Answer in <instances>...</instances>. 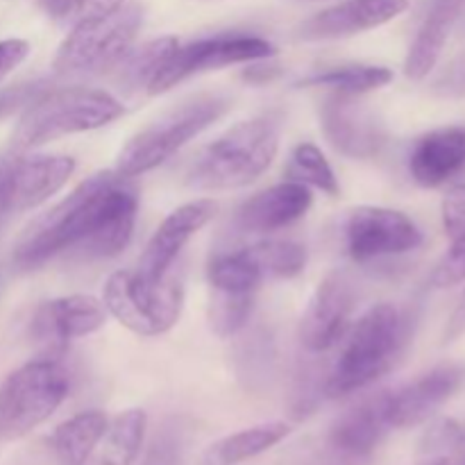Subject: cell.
Here are the masks:
<instances>
[{
    "label": "cell",
    "instance_id": "d6986e66",
    "mask_svg": "<svg viewBox=\"0 0 465 465\" xmlns=\"http://www.w3.org/2000/svg\"><path fill=\"white\" fill-rule=\"evenodd\" d=\"M107 321V307L94 295L75 293L54 298L39 309L35 334L39 341L64 345L98 331Z\"/></svg>",
    "mask_w": 465,
    "mask_h": 465
},
{
    "label": "cell",
    "instance_id": "f35d334b",
    "mask_svg": "<svg viewBox=\"0 0 465 465\" xmlns=\"http://www.w3.org/2000/svg\"><path fill=\"white\" fill-rule=\"evenodd\" d=\"M450 461V465H465V454H461V457H457V459H448Z\"/></svg>",
    "mask_w": 465,
    "mask_h": 465
},
{
    "label": "cell",
    "instance_id": "cb8c5ba5",
    "mask_svg": "<svg viewBox=\"0 0 465 465\" xmlns=\"http://www.w3.org/2000/svg\"><path fill=\"white\" fill-rule=\"evenodd\" d=\"M291 434V427L286 422H263V425H254L250 430L236 431V434L225 436L212 445L207 452L209 465H239L250 459L259 457V454L268 452L275 448L277 443Z\"/></svg>",
    "mask_w": 465,
    "mask_h": 465
},
{
    "label": "cell",
    "instance_id": "f546056e",
    "mask_svg": "<svg viewBox=\"0 0 465 465\" xmlns=\"http://www.w3.org/2000/svg\"><path fill=\"white\" fill-rule=\"evenodd\" d=\"M266 280H293L307 266V250L295 241H262L248 245Z\"/></svg>",
    "mask_w": 465,
    "mask_h": 465
},
{
    "label": "cell",
    "instance_id": "44dd1931",
    "mask_svg": "<svg viewBox=\"0 0 465 465\" xmlns=\"http://www.w3.org/2000/svg\"><path fill=\"white\" fill-rule=\"evenodd\" d=\"M465 166V127H440L427 132L409 154V173L425 189H436L452 180Z\"/></svg>",
    "mask_w": 465,
    "mask_h": 465
},
{
    "label": "cell",
    "instance_id": "d4e9b609",
    "mask_svg": "<svg viewBox=\"0 0 465 465\" xmlns=\"http://www.w3.org/2000/svg\"><path fill=\"white\" fill-rule=\"evenodd\" d=\"M207 277L213 291L232 295H257L266 282V275L250 248L213 254L207 266Z\"/></svg>",
    "mask_w": 465,
    "mask_h": 465
},
{
    "label": "cell",
    "instance_id": "9a60e30c",
    "mask_svg": "<svg viewBox=\"0 0 465 465\" xmlns=\"http://www.w3.org/2000/svg\"><path fill=\"white\" fill-rule=\"evenodd\" d=\"M321 121L327 141L345 157L371 159L384 145L380 123L368 112V107L354 100V95H331L322 104Z\"/></svg>",
    "mask_w": 465,
    "mask_h": 465
},
{
    "label": "cell",
    "instance_id": "9c48e42d",
    "mask_svg": "<svg viewBox=\"0 0 465 465\" xmlns=\"http://www.w3.org/2000/svg\"><path fill=\"white\" fill-rule=\"evenodd\" d=\"M275 54V45L263 36L254 35H213L203 36V39L189 41V44H177L168 62L154 77L148 94H166L180 82L189 77L200 75L207 71H218V68L234 66V64H250L271 59Z\"/></svg>",
    "mask_w": 465,
    "mask_h": 465
},
{
    "label": "cell",
    "instance_id": "83f0119b",
    "mask_svg": "<svg viewBox=\"0 0 465 465\" xmlns=\"http://www.w3.org/2000/svg\"><path fill=\"white\" fill-rule=\"evenodd\" d=\"M284 173L286 180L298 182V184L307 186V189H318L322 193L331 195V198L341 193V184L334 168L330 166L322 150L313 143L295 145L291 150Z\"/></svg>",
    "mask_w": 465,
    "mask_h": 465
},
{
    "label": "cell",
    "instance_id": "e575fe53",
    "mask_svg": "<svg viewBox=\"0 0 465 465\" xmlns=\"http://www.w3.org/2000/svg\"><path fill=\"white\" fill-rule=\"evenodd\" d=\"M48 89L45 82H25V84H14L0 94V121L12 116L18 109H25L27 104L35 103L44 91Z\"/></svg>",
    "mask_w": 465,
    "mask_h": 465
},
{
    "label": "cell",
    "instance_id": "52a82bcc",
    "mask_svg": "<svg viewBox=\"0 0 465 465\" xmlns=\"http://www.w3.org/2000/svg\"><path fill=\"white\" fill-rule=\"evenodd\" d=\"M103 302L125 330L136 336H159L177 325L184 307V282L168 272L148 282L136 271H118L104 284Z\"/></svg>",
    "mask_w": 465,
    "mask_h": 465
},
{
    "label": "cell",
    "instance_id": "ba28073f",
    "mask_svg": "<svg viewBox=\"0 0 465 465\" xmlns=\"http://www.w3.org/2000/svg\"><path fill=\"white\" fill-rule=\"evenodd\" d=\"M71 389L66 368L54 359L23 363L0 386V436L18 439L48 420Z\"/></svg>",
    "mask_w": 465,
    "mask_h": 465
},
{
    "label": "cell",
    "instance_id": "277c9868",
    "mask_svg": "<svg viewBox=\"0 0 465 465\" xmlns=\"http://www.w3.org/2000/svg\"><path fill=\"white\" fill-rule=\"evenodd\" d=\"M123 116L121 100L100 89L64 86L45 89L21 114L12 136V148L27 153L62 136L98 130Z\"/></svg>",
    "mask_w": 465,
    "mask_h": 465
},
{
    "label": "cell",
    "instance_id": "4316f807",
    "mask_svg": "<svg viewBox=\"0 0 465 465\" xmlns=\"http://www.w3.org/2000/svg\"><path fill=\"white\" fill-rule=\"evenodd\" d=\"M177 44L180 41L175 36H159V39L145 41L139 48L127 50V54L116 66L121 86H125V91L150 89V84L159 75L163 64L168 62Z\"/></svg>",
    "mask_w": 465,
    "mask_h": 465
},
{
    "label": "cell",
    "instance_id": "30bf717a",
    "mask_svg": "<svg viewBox=\"0 0 465 465\" xmlns=\"http://www.w3.org/2000/svg\"><path fill=\"white\" fill-rule=\"evenodd\" d=\"M345 252L357 263L407 254L422 245V232L407 213L386 207H357L343 223Z\"/></svg>",
    "mask_w": 465,
    "mask_h": 465
},
{
    "label": "cell",
    "instance_id": "f1b7e54d",
    "mask_svg": "<svg viewBox=\"0 0 465 465\" xmlns=\"http://www.w3.org/2000/svg\"><path fill=\"white\" fill-rule=\"evenodd\" d=\"M148 416L143 409H127L107 422L104 440H107V461L114 465H132L143 445Z\"/></svg>",
    "mask_w": 465,
    "mask_h": 465
},
{
    "label": "cell",
    "instance_id": "836d02e7",
    "mask_svg": "<svg viewBox=\"0 0 465 465\" xmlns=\"http://www.w3.org/2000/svg\"><path fill=\"white\" fill-rule=\"evenodd\" d=\"M465 282V236L454 239L452 248L448 250L439 266L431 272V284L436 289H450Z\"/></svg>",
    "mask_w": 465,
    "mask_h": 465
},
{
    "label": "cell",
    "instance_id": "2e32d148",
    "mask_svg": "<svg viewBox=\"0 0 465 465\" xmlns=\"http://www.w3.org/2000/svg\"><path fill=\"white\" fill-rule=\"evenodd\" d=\"M409 0H345L313 14L300 25L298 35L304 41H331L361 35L386 25L407 12Z\"/></svg>",
    "mask_w": 465,
    "mask_h": 465
},
{
    "label": "cell",
    "instance_id": "4fadbf2b",
    "mask_svg": "<svg viewBox=\"0 0 465 465\" xmlns=\"http://www.w3.org/2000/svg\"><path fill=\"white\" fill-rule=\"evenodd\" d=\"M216 216V203L207 198L191 200L173 209L162 225L154 230L139 259V272L143 280L159 282L171 272V266L180 257L182 248Z\"/></svg>",
    "mask_w": 465,
    "mask_h": 465
},
{
    "label": "cell",
    "instance_id": "7402d4cb",
    "mask_svg": "<svg viewBox=\"0 0 465 465\" xmlns=\"http://www.w3.org/2000/svg\"><path fill=\"white\" fill-rule=\"evenodd\" d=\"M459 14H461V0H430L427 3L425 16L418 25L407 59H404V75L409 80H422L434 71Z\"/></svg>",
    "mask_w": 465,
    "mask_h": 465
},
{
    "label": "cell",
    "instance_id": "5b68a950",
    "mask_svg": "<svg viewBox=\"0 0 465 465\" xmlns=\"http://www.w3.org/2000/svg\"><path fill=\"white\" fill-rule=\"evenodd\" d=\"M143 23V7L125 0L109 12L75 23L53 59L57 77H94L121 64Z\"/></svg>",
    "mask_w": 465,
    "mask_h": 465
},
{
    "label": "cell",
    "instance_id": "7a4b0ae2",
    "mask_svg": "<svg viewBox=\"0 0 465 465\" xmlns=\"http://www.w3.org/2000/svg\"><path fill=\"white\" fill-rule=\"evenodd\" d=\"M280 150V121H241L200 148L186 168V184L200 191H232L262 177Z\"/></svg>",
    "mask_w": 465,
    "mask_h": 465
},
{
    "label": "cell",
    "instance_id": "ac0fdd59",
    "mask_svg": "<svg viewBox=\"0 0 465 465\" xmlns=\"http://www.w3.org/2000/svg\"><path fill=\"white\" fill-rule=\"evenodd\" d=\"M139 198L136 191L127 184V177H121L107 193L104 207L91 234L77 245L82 257L86 259H112L118 257L130 245L134 236Z\"/></svg>",
    "mask_w": 465,
    "mask_h": 465
},
{
    "label": "cell",
    "instance_id": "ffe728a7",
    "mask_svg": "<svg viewBox=\"0 0 465 465\" xmlns=\"http://www.w3.org/2000/svg\"><path fill=\"white\" fill-rule=\"evenodd\" d=\"M391 430L389 391H384L350 407L331 425L330 443L345 457L361 459L375 452Z\"/></svg>",
    "mask_w": 465,
    "mask_h": 465
},
{
    "label": "cell",
    "instance_id": "1f68e13d",
    "mask_svg": "<svg viewBox=\"0 0 465 465\" xmlns=\"http://www.w3.org/2000/svg\"><path fill=\"white\" fill-rule=\"evenodd\" d=\"M420 452L430 461L461 457L465 454V422L439 420L436 425H431L422 439Z\"/></svg>",
    "mask_w": 465,
    "mask_h": 465
},
{
    "label": "cell",
    "instance_id": "6da1fadb",
    "mask_svg": "<svg viewBox=\"0 0 465 465\" xmlns=\"http://www.w3.org/2000/svg\"><path fill=\"white\" fill-rule=\"evenodd\" d=\"M413 318L391 302L375 304L350 325L334 366L327 372V398H345L391 372L411 341Z\"/></svg>",
    "mask_w": 465,
    "mask_h": 465
},
{
    "label": "cell",
    "instance_id": "4dcf8cb0",
    "mask_svg": "<svg viewBox=\"0 0 465 465\" xmlns=\"http://www.w3.org/2000/svg\"><path fill=\"white\" fill-rule=\"evenodd\" d=\"M254 309V295H232L213 291L209 304V325L221 339H232L248 325Z\"/></svg>",
    "mask_w": 465,
    "mask_h": 465
},
{
    "label": "cell",
    "instance_id": "ab89813d",
    "mask_svg": "<svg viewBox=\"0 0 465 465\" xmlns=\"http://www.w3.org/2000/svg\"><path fill=\"white\" fill-rule=\"evenodd\" d=\"M84 465H114V463L107 461V459H100V461H91V459H89V461H86Z\"/></svg>",
    "mask_w": 465,
    "mask_h": 465
},
{
    "label": "cell",
    "instance_id": "603a6c76",
    "mask_svg": "<svg viewBox=\"0 0 465 465\" xmlns=\"http://www.w3.org/2000/svg\"><path fill=\"white\" fill-rule=\"evenodd\" d=\"M107 416L103 411H82L68 418L50 436V445L62 465H84L107 431Z\"/></svg>",
    "mask_w": 465,
    "mask_h": 465
},
{
    "label": "cell",
    "instance_id": "5bb4252c",
    "mask_svg": "<svg viewBox=\"0 0 465 465\" xmlns=\"http://www.w3.org/2000/svg\"><path fill=\"white\" fill-rule=\"evenodd\" d=\"M465 380L461 363H443L409 381L402 389L389 391V418L393 430H409L430 420Z\"/></svg>",
    "mask_w": 465,
    "mask_h": 465
},
{
    "label": "cell",
    "instance_id": "8d00e7d4",
    "mask_svg": "<svg viewBox=\"0 0 465 465\" xmlns=\"http://www.w3.org/2000/svg\"><path fill=\"white\" fill-rule=\"evenodd\" d=\"M30 54V44L23 39H3L0 41V82L25 62Z\"/></svg>",
    "mask_w": 465,
    "mask_h": 465
},
{
    "label": "cell",
    "instance_id": "e0dca14e",
    "mask_svg": "<svg viewBox=\"0 0 465 465\" xmlns=\"http://www.w3.org/2000/svg\"><path fill=\"white\" fill-rule=\"evenodd\" d=\"M312 204V189L286 180L245 200L236 212L234 225L245 234H266V232L284 230L307 216Z\"/></svg>",
    "mask_w": 465,
    "mask_h": 465
},
{
    "label": "cell",
    "instance_id": "74e56055",
    "mask_svg": "<svg viewBox=\"0 0 465 465\" xmlns=\"http://www.w3.org/2000/svg\"><path fill=\"white\" fill-rule=\"evenodd\" d=\"M465 331V293L459 302V307L454 309L452 318L448 322V330H445V343H452L454 339H459Z\"/></svg>",
    "mask_w": 465,
    "mask_h": 465
},
{
    "label": "cell",
    "instance_id": "b9f144b4",
    "mask_svg": "<svg viewBox=\"0 0 465 465\" xmlns=\"http://www.w3.org/2000/svg\"><path fill=\"white\" fill-rule=\"evenodd\" d=\"M3 218H5V213H3V212H0V221H3Z\"/></svg>",
    "mask_w": 465,
    "mask_h": 465
},
{
    "label": "cell",
    "instance_id": "3957f363",
    "mask_svg": "<svg viewBox=\"0 0 465 465\" xmlns=\"http://www.w3.org/2000/svg\"><path fill=\"white\" fill-rule=\"evenodd\" d=\"M121 177L116 171L95 173L77 184L62 203L41 213L18 239L12 257L14 263L21 271H32L64 250L77 248L95 227L107 193Z\"/></svg>",
    "mask_w": 465,
    "mask_h": 465
},
{
    "label": "cell",
    "instance_id": "d590c367",
    "mask_svg": "<svg viewBox=\"0 0 465 465\" xmlns=\"http://www.w3.org/2000/svg\"><path fill=\"white\" fill-rule=\"evenodd\" d=\"M443 225L454 239L465 236V184H457L443 198Z\"/></svg>",
    "mask_w": 465,
    "mask_h": 465
},
{
    "label": "cell",
    "instance_id": "8fae6325",
    "mask_svg": "<svg viewBox=\"0 0 465 465\" xmlns=\"http://www.w3.org/2000/svg\"><path fill=\"white\" fill-rule=\"evenodd\" d=\"M73 173L75 159L68 154H21L16 159H5L0 177V212L9 216L36 209L59 193Z\"/></svg>",
    "mask_w": 465,
    "mask_h": 465
},
{
    "label": "cell",
    "instance_id": "60d3db41",
    "mask_svg": "<svg viewBox=\"0 0 465 465\" xmlns=\"http://www.w3.org/2000/svg\"><path fill=\"white\" fill-rule=\"evenodd\" d=\"M425 465H450L448 459H436V461H427Z\"/></svg>",
    "mask_w": 465,
    "mask_h": 465
},
{
    "label": "cell",
    "instance_id": "8992f818",
    "mask_svg": "<svg viewBox=\"0 0 465 465\" xmlns=\"http://www.w3.org/2000/svg\"><path fill=\"white\" fill-rule=\"evenodd\" d=\"M230 104V98L225 95H195L163 112L157 121L136 132L123 145L116 157V173L123 177H136L154 171L180 153L189 141L212 127Z\"/></svg>",
    "mask_w": 465,
    "mask_h": 465
},
{
    "label": "cell",
    "instance_id": "484cf974",
    "mask_svg": "<svg viewBox=\"0 0 465 465\" xmlns=\"http://www.w3.org/2000/svg\"><path fill=\"white\" fill-rule=\"evenodd\" d=\"M393 80V71L375 64H343V66H331L325 71H316L312 75L302 77L300 86H318V89H330L334 94L361 95L368 91H375L386 86Z\"/></svg>",
    "mask_w": 465,
    "mask_h": 465
},
{
    "label": "cell",
    "instance_id": "7c38bea8",
    "mask_svg": "<svg viewBox=\"0 0 465 465\" xmlns=\"http://www.w3.org/2000/svg\"><path fill=\"white\" fill-rule=\"evenodd\" d=\"M354 286L345 272H330L316 286L300 321V343L307 352L322 354L339 345L352 325Z\"/></svg>",
    "mask_w": 465,
    "mask_h": 465
},
{
    "label": "cell",
    "instance_id": "d6a6232c",
    "mask_svg": "<svg viewBox=\"0 0 465 465\" xmlns=\"http://www.w3.org/2000/svg\"><path fill=\"white\" fill-rule=\"evenodd\" d=\"M39 3L54 21L75 25V23L84 21V18L118 7L125 0H39Z\"/></svg>",
    "mask_w": 465,
    "mask_h": 465
}]
</instances>
